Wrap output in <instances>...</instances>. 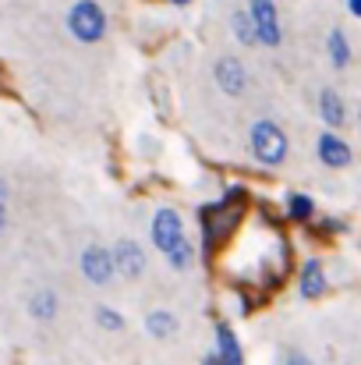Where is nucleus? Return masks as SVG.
<instances>
[{
	"label": "nucleus",
	"instance_id": "obj_22",
	"mask_svg": "<svg viewBox=\"0 0 361 365\" xmlns=\"http://www.w3.org/2000/svg\"><path fill=\"white\" fill-rule=\"evenodd\" d=\"M174 4H188V0H174Z\"/></svg>",
	"mask_w": 361,
	"mask_h": 365
},
{
	"label": "nucleus",
	"instance_id": "obj_9",
	"mask_svg": "<svg viewBox=\"0 0 361 365\" xmlns=\"http://www.w3.org/2000/svg\"><path fill=\"white\" fill-rule=\"evenodd\" d=\"M216 355L224 359V365H244L241 348H238V337L231 334V327H227V323H220V327H216Z\"/></svg>",
	"mask_w": 361,
	"mask_h": 365
},
{
	"label": "nucleus",
	"instance_id": "obj_12",
	"mask_svg": "<svg viewBox=\"0 0 361 365\" xmlns=\"http://www.w3.org/2000/svg\"><path fill=\"white\" fill-rule=\"evenodd\" d=\"M32 316H36V319H53V316H57V294L39 291V294L32 298Z\"/></svg>",
	"mask_w": 361,
	"mask_h": 365
},
{
	"label": "nucleus",
	"instance_id": "obj_16",
	"mask_svg": "<svg viewBox=\"0 0 361 365\" xmlns=\"http://www.w3.org/2000/svg\"><path fill=\"white\" fill-rule=\"evenodd\" d=\"M234 29H238V36H241V43H255L258 39V32H255V21H251V14H234Z\"/></svg>",
	"mask_w": 361,
	"mask_h": 365
},
{
	"label": "nucleus",
	"instance_id": "obj_8",
	"mask_svg": "<svg viewBox=\"0 0 361 365\" xmlns=\"http://www.w3.org/2000/svg\"><path fill=\"white\" fill-rule=\"evenodd\" d=\"M319 156H323L326 167H347V163H351V149H347V142H340L337 135H323V138H319Z\"/></svg>",
	"mask_w": 361,
	"mask_h": 365
},
{
	"label": "nucleus",
	"instance_id": "obj_19",
	"mask_svg": "<svg viewBox=\"0 0 361 365\" xmlns=\"http://www.w3.org/2000/svg\"><path fill=\"white\" fill-rule=\"evenodd\" d=\"M287 365H308V362H305V355H291V362Z\"/></svg>",
	"mask_w": 361,
	"mask_h": 365
},
{
	"label": "nucleus",
	"instance_id": "obj_14",
	"mask_svg": "<svg viewBox=\"0 0 361 365\" xmlns=\"http://www.w3.org/2000/svg\"><path fill=\"white\" fill-rule=\"evenodd\" d=\"M330 57H333V64H337V68H344V64L351 61V50H347L344 32H330Z\"/></svg>",
	"mask_w": 361,
	"mask_h": 365
},
{
	"label": "nucleus",
	"instance_id": "obj_18",
	"mask_svg": "<svg viewBox=\"0 0 361 365\" xmlns=\"http://www.w3.org/2000/svg\"><path fill=\"white\" fill-rule=\"evenodd\" d=\"M100 323H103L107 330H120V327H124V319H120L117 312H110V309H100Z\"/></svg>",
	"mask_w": 361,
	"mask_h": 365
},
{
	"label": "nucleus",
	"instance_id": "obj_6",
	"mask_svg": "<svg viewBox=\"0 0 361 365\" xmlns=\"http://www.w3.org/2000/svg\"><path fill=\"white\" fill-rule=\"evenodd\" d=\"M216 86H220L227 96H241V93H244L248 71H244V64H241L238 57H224V61L216 64Z\"/></svg>",
	"mask_w": 361,
	"mask_h": 365
},
{
	"label": "nucleus",
	"instance_id": "obj_21",
	"mask_svg": "<svg viewBox=\"0 0 361 365\" xmlns=\"http://www.w3.org/2000/svg\"><path fill=\"white\" fill-rule=\"evenodd\" d=\"M202 365H224V359L216 355V359H206V362H202Z\"/></svg>",
	"mask_w": 361,
	"mask_h": 365
},
{
	"label": "nucleus",
	"instance_id": "obj_17",
	"mask_svg": "<svg viewBox=\"0 0 361 365\" xmlns=\"http://www.w3.org/2000/svg\"><path fill=\"white\" fill-rule=\"evenodd\" d=\"M291 217H298V220H308V217H312V199H305V195H294V199H291Z\"/></svg>",
	"mask_w": 361,
	"mask_h": 365
},
{
	"label": "nucleus",
	"instance_id": "obj_15",
	"mask_svg": "<svg viewBox=\"0 0 361 365\" xmlns=\"http://www.w3.org/2000/svg\"><path fill=\"white\" fill-rule=\"evenodd\" d=\"M167 259H170V266H174V269H188V266H192V259H195V248H192V242L184 238L174 252H167Z\"/></svg>",
	"mask_w": 361,
	"mask_h": 365
},
{
	"label": "nucleus",
	"instance_id": "obj_4",
	"mask_svg": "<svg viewBox=\"0 0 361 365\" xmlns=\"http://www.w3.org/2000/svg\"><path fill=\"white\" fill-rule=\"evenodd\" d=\"M152 242L159 245L163 255L174 252L177 245L184 242V224H181V217L174 210H159L156 213V220H152Z\"/></svg>",
	"mask_w": 361,
	"mask_h": 365
},
{
	"label": "nucleus",
	"instance_id": "obj_3",
	"mask_svg": "<svg viewBox=\"0 0 361 365\" xmlns=\"http://www.w3.org/2000/svg\"><path fill=\"white\" fill-rule=\"evenodd\" d=\"M251 21L262 46H280V18L273 0H251Z\"/></svg>",
	"mask_w": 361,
	"mask_h": 365
},
{
	"label": "nucleus",
	"instance_id": "obj_7",
	"mask_svg": "<svg viewBox=\"0 0 361 365\" xmlns=\"http://www.w3.org/2000/svg\"><path fill=\"white\" fill-rule=\"evenodd\" d=\"M114 259H117V269L124 277H131V280L145 273V255H142V248L135 242H120L114 248Z\"/></svg>",
	"mask_w": 361,
	"mask_h": 365
},
{
	"label": "nucleus",
	"instance_id": "obj_20",
	"mask_svg": "<svg viewBox=\"0 0 361 365\" xmlns=\"http://www.w3.org/2000/svg\"><path fill=\"white\" fill-rule=\"evenodd\" d=\"M351 14H358L361 18V0H351Z\"/></svg>",
	"mask_w": 361,
	"mask_h": 365
},
{
	"label": "nucleus",
	"instance_id": "obj_10",
	"mask_svg": "<svg viewBox=\"0 0 361 365\" xmlns=\"http://www.w3.org/2000/svg\"><path fill=\"white\" fill-rule=\"evenodd\" d=\"M326 291V277H323V266L319 262H308L305 273H301V294L305 298H319Z\"/></svg>",
	"mask_w": 361,
	"mask_h": 365
},
{
	"label": "nucleus",
	"instance_id": "obj_2",
	"mask_svg": "<svg viewBox=\"0 0 361 365\" xmlns=\"http://www.w3.org/2000/svg\"><path fill=\"white\" fill-rule=\"evenodd\" d=\"M68 25H71L75 39L96 43V39L107 32V14H103V7H100L96 0H78V4L71 7V14H68Z\"/></svg>",
	"mask_w": 361,
	"mask_h": 365
},
{
	"label": "nucleus",
	"instance_id": "obj_13",
	"mask_svg": "<svg viewBox=\"0 0 361 365\" xmlns=\"http://www.w3.org/2000/svg\"><path fill=\"white\" fill-rule=\"evenodd\" d=\"M174 330H177V319L170 312H152L149 316V334L152 337H170Z\"/></svg>",
	"mask_w": 361,
	"mask_h": 365
},
{
	"label": "nucleus",
	"instance_id": "obj_11",
	"mask_svg": "<svg viewBox=\"0 0 361 365\" xmlns=\"http://www.w3.org/2000/svg\"><path fill=\"white\" fill-rule=\"evenodd\" d=\"M319 107H323V118H326V124H333V128H340V124H344V103H340V96H337L333 89H323Z\"/></svg>",
	"mask_w": 361,
	"mask_h": 365
},
{
	"label": "nucleus",
	"instance_id": "obj_5",
	"mask_svg": "<svg viewBox=\"0 0 361 365\" xmlns=\"http://www.w3.org/2000/svg\"><path fill=\"white\" fill-rule=\"evenodd\" d=\"M114 266H117V259L107 252V248H85L82 252V273L93 280V284H107L110 277H114Z\"/></svg>",
	"mask_w": 361,
	"mask_h": 365
},
{
	"label": "nucleus",
	"instance_id": "obj_1",
	"mask_svg": "<svg viewBox=\"0 0 361 365\" xmlns=\"http://www.w3.org/2000/svg\"><path fill=\"white\" fill-rule=\"evenodd\" d=\"M251 153L258 163L276 167L287 160V138L273 121H255L251 124Z\"/></svg>",
	"mask_w": 361,
	"mask_h": 365
}]
</instances>
